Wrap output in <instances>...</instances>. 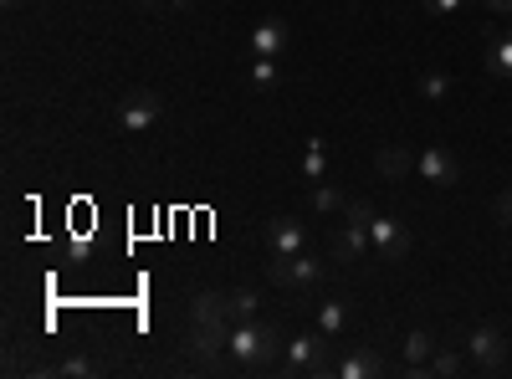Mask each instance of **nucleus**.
<instances>
[{
    "mask_svg": "<svg viewBox=\"0 0 512 379\" xmlns=\"http://www.w3.org/2000/svg\"><path fill=\"white\" fill-rule=\"evenodd\" d=\"M277 349H287V344H277V328H272V323H262V318L231 323L226 354H231L241 369H267V364H277Z\"/></svg>",
    "mask_w": 512,
    "mask_h": 379,
    "instance_id": "obj_1",
    "label": "nucleus"
},
{
    "mask_svg": "<svg viewBox=\"0 0 512 379\" xmlns=\"http://www.w3.org/2000/svg\"><path fill=\"white\" fill-rule=\"evenodd\" d=\"M344 231H338V241H333V262H359V257H369L374 251V236H369V221H374V205L369 200H349L344 205Z\"/></svg>",
    "mask_w": 512,
    "mask_h": 379,
    "instance_id": "obj_2",
    "label": "nucleus"
},
{
    "mask_svg": "<svg viewBox=\"0 0 512 379\" xmlns=\"http://www.w3.org/2000/svg\"><path fill=\"white\" fill-rule=\"evenodd\" d=\"M282 374H333V364H328V339H323L318 328H313V333H297V339H287Z\"/></svg>",
    "mask_w": 512,
    "mask_h": 379,
    "instance_id": "obj_3",
    "label": "nucleus"
},
{
    "mask_svg": "<svg viewBox=\"0 0 512 379\" xmlns=\"http://www.w3.org/2000/svg\"><path fill=\"white\" fill-rule=\"evenodd\" d=\"M159 113H164L159 93L154 88H134V93L123 98V108H118V123H123V134H144V129H154V123H159Z\"/></svg>",
    "mask_w": 512,
    "mask_h": 379,
    "instance_id": "obj_4",
    "label": "nucleus"
},
{
    "mask_svg": "<svg viewBox=\"0 0 512 379\" xmlns=\"http://www.w3.org/2000/svg\"><path fill=\"white\" fill-rule=\"evenodd\" d=\"M369 236H374V257L379 262H405L410 257V231L395 216H374L369 221Z\"/></svg>",
    "mask_w": 512,
    "mask_h": 379,
    "instance_id": "obj_5",
    "label": "nucleus"
},
{
    "mask_svg": "<svg viewBox=\"0 0 512 379\" xmlns=\"http://www.w3.org/2000/svg\"><path fill=\"white\" fill-rule=\"evenodd\" d=\"M466 354H472V364L482 369V374H497L502 364H507V339H502V333L497 328H472V333H466Z\"/></svg>",
    "mask_w": 512,
    "mask_h": 379,
    "instance_id": "obj_6",
    "label": "nucleus"
},
{
    "mask_svg": "<svg viewBox=\"0 0 512 379\" xmlns=\"http://www.w3.org/2000/svg\"><path fill=\"white\" fill-rule=\"evenodd\" d=\"M323 272L328 267L318 257H308V251H297V257H272V282H282V287H318Z\"/></svg>",
    "mask_w": 512,
    "mask_h": 379,
    "instance_id": "obj_7",
    "label": "nucleus"
},
{
    "mask_svg": "<svg viewBox=\"0 0 512 379\" xmlns=\"http://www.w3.org/2000/svg\"><path fill=\"white\" fill-rule=\"evenodd\" d=\"M267 246H272V257H297V251H308V226L297 216H277L267 221Z\"/></svg>",
    "mask_w": 512,
    "mask_h": 379,
    "instance_id": "obj_8",
    "label": "nucleus"
},
{
    "mask_svg": "<svg viewBox=\"0 0 512 379\" xmlns=\"http://www.w3.org/2000/svg\"><path fill=\"white\" fill-rule=\"evenodd\" d=\"M415 175H420V180H431V185H456V180H461V164H456L446 149L431 144V149H420V154H415Z\"/></svg>",
    "mask_w": 512,
    "mask_h": 379,
    "instance_id": "obj_9",
    "label": "nucleus"
},
{
    "mask_svg": "<svg viewBox=\"0 0 512 379\" xmlns=\"http://www.w3.org/2000/svg\"><path fill=\"white\" fill-rule=\"evenodd\" d=\"M287 47V21L282 16H262L251 31V57H282Z\"/></svg>",
    "mask_w": 512,
    "mask_h": 379,
    "instance_id": "obj_10",
    "label": "nucleus"
},
{
    "mask_svg": "<svg viewBox=\"0 0 512 379\" xmlns=\"http://www.w3.org/2000/svg\"><path fill=\"white\" fill-rule=\"evenodd\" d=\"M379 369H384V364H379L369 349H354V354H344V359L333 364V374H338V379H374Z\"/></svg>",
    "mask_w": 512,
    "mask_h": 379,
    "instance_id": "obj_11",
    "label": "nucleus"
},
{
    "mask_svg": "<svg viewBox=\"0 0 512 379\" xmlns=\"http://www.w3.org/2000/svg\"><path fill=\"white\" fill-rule=\"evenodd\" d=\"M482 67H487L492 77H512V36H492V41H487Z\"/></svg>",
    "mask_w": 512,
    "mask_h": 379,
    "instance_id": "obj_12",
    "label": "nucleus"
},
{
    "mask_svg": "<svg viewBox=\"0 0 512 379\" xmlns=\"http://www.w3.org/2000/svg\"><path fill=\"white\" fill-rule=\"evenodd\" d=\"M226 313H231V323L256 318V313H262V292H256V287H236V292H226Z\"/></svg>",
    "mask_w": 512,
    "mask_h": 379,
    "instance_id": "obj_13",
    "label": "nucleus"
},
{
    "mask_svg": "<svg viewBox=\"0 0 512 379\" xmlns=\"http://www.w3.org/2000/svg\"><path fill=\"white\" fill-rule=\"evenodd\" d=\"M344 328H349V308L344 303H318V333L333 344V339H344Z\"/></svg>",
    "mask_w": 512,
    "mask_h": 379,
    "instance_id": "obj_14",
    "label": "nucleus"
},
{
    "mask_svg": "<svg viewBox=\"0 0 512 379\" xmlns=\"http://www.w3.org/2000/svg\"><path fill=\"white\" fill-rule=\"evenodd\" d=\"M436 349H441V344H436V333L415 328L410 339H405V364H410V369H425V364H431V354H436Z\"/></svg>",
    "mask_w": 512,
    "mask_h": 379,
    "instance_id": "obj_15",
    "label": "nucleus"
},
{
    "mask_svg": "<svg viewBox=\"0 0 512 379\" xmlns=\"http://www.w3.org/2000/svg\"><path fill=\"white\" fill-rule=\"evenodd\" d=\"M405 170H415V154L405 144H390V149H379V175L384 180H400Z\"/></svg>",
    "mask_w": 512,
    "mask_h": 379,
    "instance_id": "obj_16",
    "label": "nucleus"
},
{
    "mask_svg": "<svg viewBox=\"0 0 512 379\" xmlns=\"http://www.w3.org/2000/svg\"><path fill=\"white\" fill-rule=\"evenodd\" d=\"M328 175V144L323 139H308V149H303V180H323Z\"/></svg>",
    "mask_w": 512,
    "mask_h": 379,
    "instance_id": "obj_17",
    "label": "nucleus"
},
{
    "mask_svg": "<svg viewBox=\"0 0 512 379\" xmlns=\"http://www.w3.org/2000/svg\"><path fill=\"white\" fill-rule=\"evenodd\" d=\"M425 374H436V379H456L461 374V354L456 349H436L431 364H425Z\"/></svg>",
    "mask_w": 512,
    "mask_h": 379,
    "instance_id": "obj_18",
    "label": "nucleus"
},
{
    "mask_svg": "<svg viewBox=\"0 0 512 379\" xmlns=\"http://www.w3.org/2000/svg\"><path fill=\"white\" fill-rule=\"evenodd\" d=\"M308 200H313V210H318V216H333V210H344V205H349L344 195H338L333 185H323V180L313 185V195H308Z\"/></svg>",
    "mask_w": 512,
    "mask_h": 379,
    "instance_id": "obj_19",
    "label": "nucleus"
},
{
    "mask_svg": "<svg viewBox=\"0 0 512 379\" xmlns=\"http://www.w3.org/2000/svg\"><path fill=\"white\" fill-rule=\"evenodd\" d=\"M103 364L98 359H88V354H72V359H62V369L57 374H67V379H93Z\"/></svg>",
    "mask_w": 512,
    "mask_h": 379,
    "instance_id": "obj_20",
    "label": "nucleus"
},
{
    "mask_svg": "<svg viewBox=\"0 0 512 379\" xmlns=\"http://www.w3.org/2000/svg\"><path fill=\"white\" fill-rule=\"evenodd\" d=\"M420 93L431 98V103H441V98L451 93V77H446V72H420Z\"/></svg>",
    "mask_w": 512,
    "mask_h": 379,
    "instance_id": "obj_21",
    "label": "nucleus"
},
{
    "mask_svg": "<svg viewBox=\"0 0 512 379\" xmlns=\"http://www.w3.org/2000/svg\"><path fill=\"white\" fill-rule=\"evenodd\" d=\"M251 82L256 88H277V57H251Z\"/></svg>",
    "mask_w": 512,
    "mask_h": 379,
    "instance_id": "obj_22",
    "label": "nucleus"
},
{
    "mask_svg": "<svg viewBox=\"0 0 512 379\" xmlns=\"http://www.w3.org/2000/svg\"><path fill=\"white\" fill-rule=\"evenodd\" d=\"M466 6V0H425V11H431V16H456Z\"/></svg>",
    "mask_w": 512,
    "mask_h": 379,
    "instance_id": "obj_23",
    "label": "nucleus"
},
{
    "mask_svg": "<svg viewBox=\"0 0 512 379\" xmlns=\"http://www.w3.org/2000/svg\"><path fill=\"white\" fill-rule=\"evenodd\" d=\"M497 221H502V226H512V190L497 200Z\"/></svg>",
    "mask_w": 512,
    "mask_h": 379,
    "instance_id": "obj_24",
    "label": "nucleus"
},
{
    "mask_svg": "<svg viewBox=\"0 0 512 379\" xmlns=\"http://www.w3.org/2000/svg\"><path fill=\"white\" fill-rule=\"evenodd\" d=\"M482 6H487L492 16H512V0H482Z\"/></svg>",
    "mask_w": 512,
    "mask_h": 379,
    "instance_id": "obj_25",
    "label": "nucleus"
},
{
    "mask_svg": "<svg viewBox=\"0 0 512 379\" xmlns=\"http://www.w3.org/2000/svg\"><path fill=\"white\" fill-rule=\"evenodd\" d=\"M169 6H175V11H185V6H195V0H169Z\"/></svg>",
    "mask_w": 512,
    "mask_h": 379,
    "instance_id": "obj_26",
    "label": "nucleus"
},
{
    "mask_svg": "<svg viewBox=\"0 0 512 379\" xmlns=\"http://www.w3.org/2000/svg\"><path fill=\"white\" fill-rule=\"evenodd\" d=\"M16 6H21V0H6V11H16Z\"/></svg>",
    "mask_w": 512,
    "mask_h": 379,
    "instance_id": "obj_27",
    "label": "nucleus"
}]
</instances>
